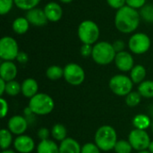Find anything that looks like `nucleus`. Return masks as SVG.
Returning a JSON list of instances; mask_svg holds the SVG:
<instances>
[{
    "mask_svg": "<svg viewBox=\"0 0 153 153\" xmlns=\"http://www.w3.org/2000/svg\"><path fill=\"white\" fill-rule=\"evenodd\" d=\"M51 134V131L46 127H41L39 131H38V137L39 138L40 141H44V140H48L49 136Z\"/></svg>",
    "mask_w": 153,
    "mask_h": 153,
    "instance_id": "37",
    "label": "nucleus"
},
{
    "mask_svg": "<svg viewBox=\"0 0 153 153\" xmlns=\"http://www.w3.org/2000/svg\"><path fill=\"white\" fill-rule=\"evenodd\" d=\"M126 5L134 9H141L146 4V0H126Z\"/></svg>",
    "mask_w": 153,
    "mask_h": 153,
    "instance_id": "35",
    "label": "nucleus"
},
{
    "mask_svg": "<svg viewBox=\"0 0 153 153\" xmlns=\"http://www.w3.org/2000/svg\"><path fill=\"white\" fill-rule=\"evenodd\" d=\"M138 153H151L149 151H147V150H145V151H141V152H139Z\"/></svg>",
    "mask_w": 153,
    "mask_h": 153,
    "instance_id": "45",
    "label": "nucleus"
},
{
    "mask_svg": "<svg viewBox=\"0 0 153 153\" xmlns=\"http://www.w3.org/2000/svg\"><path fill=\"white\" fill-rule=\"evenodd\" d=\"M141 18H143L146 22L153 23V4H147L143 6L139 12Z\"/></svg>",
    "mask_w": 153,
    "mask_h": 153,
    "instance_id": "29",
    "label": "nucleus"
},
{
    "mask_svg": "<svg viewBox=\"0 0 153 153\" xmlns=\"http://www.w3.org/2000/svg\"><path fill=\"white\" fill-rule=\"evenodd\" d=\"M152 134H153V123H152Z\"/></svg>",
    "mask_w": 153,
    "mask_h": 153,
    "instance_id": "46",
    "label": "nucleus"
},
{
    "mask_svg": "<svg viewBox=\"0 0 153 153\" xmlns=\"http://www.w3.org/2000/svg\"><path fill=\"white\" fill-rule=\"evenodd\" d=\"M141 100L142 95L139 93V91H132L127 96H126V103L131 108L138 106L141 103Z\"/></svg>",
    "mask_w": 153,
    "mask_h": 153,
    "instance_id": "30",
    "label": "nucleus"
},
{
    "mask_svg": "<svg viewBox=\"0 0 153 153\" xmlns=\"http://www.w3.org/2000/svg\"><path fill=\"white\" fill-rule=\"evenodd\" d=\"M77 34L82 44L93 45L97 43L100 31L97 23L91 20H85L79 24Z\"/></svg>",
    "mask_w": 153,
    "mask_h": 153,
    "instance_id": "5",
    "label": "nucleus"
},
{
    "mask_svg": "<svg viewBox=\"0 0 153 153\" xmlns=\"http://www.w3.org/2000/svg\"><path fill=\"white\" fill-rule=\"evenodd\" d=\"M46 75L51 81H57L64 77V68L59 65H51L47 69Z\"/></svg>",
    "mask_w": 153,
    "mask_h": 153,
    "instance_id": "26",
    "label": "nucleus"
},
{
    "mask_svg": "<svg viewBox=\"0 0 153 153\" xmlns=\"http://www.w3.org/2000/svg\"><path fill=\"white\" fill-rule=\"evenodd\" d=\"M128 141L133 149L137 152L147 150L152 142L146 130H139L135 128L130 132L128 135Z\"/></svg>",
    "mask_w": 153,
    "mask_h": 153,
    "instance_id": "10",
    "label": "nucleus"
},
{
    "mask_svg": "<svg viewBox=\"0 0 153 153\" xmlns=\"http://www.w3.org/2000/svg\"><path fill=\"white\" fill-rule=\"evenodd\" d=\"M37 153H59V146L50 139L40 141L37 146Z\"/></svg>",
    "mask_w": 153,
    "mask_h": 153,
    "instance_id": "20",
    "label": "nucleus"
},
{
    "mask_svg": "<svg viewBox=\"0 0 153 153\" xmlns=\"http://www.w3.org/2000/svg\"><path fill=\"white\" fill-rule=\"evenodd\" d=\"M17 66L13 61H4L0 65V78L6 82L13 81L17 76Z\"/></svg>",
    "mask_w": 153,
    "mask_h": 153,
    "instance_id": "15",
    "label": "nucleus"
},
{
    "mask_svg": "<svg viewBox=\"0 0 153 153\" xmlns=\"http://www.w3.org/2000/svg\"><path fill=\"white\" fill-rule=\"evenodd\" d=\"M138 91L142 97L146 99L153 98V81H143L138 86Z\"/></svg>",
    "mask_w": 153,
    "mask_h": 153,
    "instance_id": "24",
    "label": "nucleus"
},
{
    "mask_svg": "<svg viewBox=\"0 0 153 153\" xmlns=\"http://www.w3.org/2000/svg\"><path fill=\"white\" fill-rule=\"evenodd\" d=\"M115 65L118 70L122 72H129L134 66V61L133 56L127 51H122L117 53L115 57Z\"/></svg>",
    "mask_w": 153,
    "mask_h": 153,
    "instance_id": "12",
    "label": "nucleus"
},
{
    "mask_svg": "<svg viewBox=\"0 0 153 153\" xmlns=\"http://www.w3.org/2000/svg\"><path fill=\"white\" fill-rule=\"evenodd\" d=\"M51 135L52 137L58 142H62L65 139H66L67 135V130L65 126L62 124H56L53 126L51 129Z\"/></svg>",
    "mask_w": 153,
    "mask_h": 153,
    "instance_id": "23",
    "label": "nucleus"
},
{
    "mask_svg": "<svg viewBox=\"0 0 153 153\" xmlns=\"http://www.w3.org/2000/svg\"><path fill=\"white\" fill-rule=\"evenodd\" d=\"M152 120L151 117L145 114H138L133 119V126L135 129L146 130L151 126Z\"/></svg>",
    "mask_w": 153,
    "mask_h": 153,
    "instance_id": "21",
    "label": "nucleus"
},
{
    "mask_svg": "<svg viewBox=\"0 0 153 153\" xmlns=\"http://www.w3.org/2000/svg\"><path fill=\"white\" fill-rule=\"evenodd\" d=\"M28 121L27 119L20 115H16V116H13L9 121H8V129L9 131L13 134H15L17 136L23 134L26 130L28 129Z\"/></svg>",
    "mask_w": 153,
    "mask_h": 153,
    "instance_id": "11",
    "label": "nucleus"
},
{
    "mask_svg": "<svg viewBox=\"0 0 153 153\" xmlns=\"http://www.w3.org/2000/svg\"><path fill=\"white\" fill-rule=\"evenodd\" d=\"M29 27L30 22L26 19V17H18L12 23L13 30L19 35L25 34L29 30Z\"/></svg>",
    "mask_w": 153,
    "mask_h": 153,
    "instance_id": "22",
    "label": "nucleus"
},
{
    "mask_svg": "<svg viewBox=\"0 0 153 153\" xmlns=\"http://www.w3.org/2000/svg\"><path fill=\"white\" fill-rule=\"evenodd\" d=\"M5 89H6V82L0 78V95L1 96H3L5 93Z\"/></svg>",
    "mask_w": 153,
    "mask_h": 153,
    "instance_id": "41",
    "label": "nucleus"
},
{
    "mask_svg": "<svg viewBox=\"0 0 153 153\" xmlns=\"http://www.w3.org/2000/svg\"><path fill=\"white\" fill-rule=\"evenodd\" d=\"M39 84L33 78H27L22 83V93L25 98L31 99L39 92Z\"/></svg>",
    "mask_w": 153,
    "mask_h": 153,
    "instance_id": "17",
    "label": "nucleus"
},
{
    "mask_svg": "<svg viewBox=\"0 0 153 153\" xmlns=\"http://www.w3.org/2000/svg\"><path fill=\"white\" fill-rule=\"evenodd\" d=\"M14 0H0V13L1 15L7 14L13 8Z\"/></svg>",
    "mask_w": 153,
    "mask_h": 153,
    "instance_id": "32",
    "label": "nucleus"
},
{
    "mask_svg": "<svg viewBox=\"0 0 153 153\" xmlns=\"http://www.w3.org/2000/svg\"><path fill=\"white\" fill-rule=\"evenodd\" d=\"M0 103H1V118H4L8 114L9 106H8L7 101L4 98H1Z\"/></svg>",
    "mask_w": 153,
    "mask_h": 153,
    "instance_id": "38",
    "label": "nucleus"
},
{
    "mask_svg": "<svg viewBox=\"0 0 153 153\" xmlns=\"http://www.w3.org/2000/svg\"><path fill=\"white\" fill-rule=\"evenodd\" d=\"M16 60L20 63V64H26L28 61H29V56L25 53V52H23V51H20L19 52V54H18V56H17V57H16Z\"/></svg>",
    "mask_w": 153,
    "mask_h": 153,
    "instance_id": "40",
    "label": "nucleus"
},
{
    "mask_svg": "<svg viewBox=\"0 0 153 153\" xmlns=\"http://www.w3.org/2000/svg\"><path fill=\"white\" fill-rule=\"evenodd\" d=\"M28 107L34 115L46 116L53 111L55 102L50 95L47 93H38L30 99Z\"/></svg>",
    "mask_w": 153,
    "mask_h": 153,
    "instance_id": "4",
    "label": "nucleus"
},
{
    "mask_svg": "<svg viewBox=\"0 0 153 153\" xmlns=\"http://www.w3.org/2000/svg\"><path fill=\"white\" fill-rule=\"evenodd\" d=\"M108 86L114 94L117 96H127L130 92H132L134 82L127 75L117 74L111 77Z\"/></svg>",
    "mask_w": 153,
    "mask_h": 153,
    "instance_id": "6",
    "label": "nucleus"
},
{
    "mask_svg": "<svg viewBox=\"0 0 153 153\" xmlns=\"http://www.w3.org/2000/svg\"><path fill=\"white\" fill-rule=\"evenodd\" d=\"M107 3L111 8L116 10H119L126 4V0H107Z\"/></svg>",
    "mask_w": 153,
    "mask_h": 153,
    "instance_id": "36",
    "label": "nucleus"
},
{
    "mask_svg": "<svg viewBox=\"0 0 153 153\" xmlns=\"http://www.w3.org/2000/svg\"><path fill=\"white\" fill-rule=\"evenodd\" d=\"M82 146L74 138L67 137L61 142L59 145V153H81Z\"/></svg>",
    "mask_w": 153,
    "mask_h": 153,
    "instance_id": "18",
    "label": "nucleus"
},
{
    "mask_svg": "<svg viewBox=\"0 0 153 153\" xmlns=\"http://www.w3.org/2000/svg\"><path fill=\"white\" fill-rule=\"evenodd\" d=\"M95 143L103 152H109L114 150L117 143V131L111 126H100L95 134Z\"/></svg>",
    "mask_w": 153,
    "mask_h": 153,
    "instance_id": "2",
    "label": "nucleus"
},
{
    "mask_svg": "<svg viewBox=\"0 0 153 153\" xmlns=\"http://www.w3.org/2000/svg\"><path fill=\"white\" fill-rule=\"evenodd\" d=\"M25 17L28 20V22H30V24H32L37 27L44 26L48 22L44 10L37 8V7L27 11Z\"/></svg>",
    "mask_w": 153,
    "mask_h": 153,
    "instance_id": "14",
    "label": "nucleus"
},
{
    "mask_svg": "<svg viewBox=\"0 0 153 153\" xmlns=\"http://www.w3.org/2000/svg\"><path fill=\"white\" fill-rule=\"evenodd\" d=\"M43 10L48 18V21L51 22H56L60 21L63 16V9L56 2L48 3Z\"/></svg>",
    "mask_w": 153,
    "mask_h": 153,
    "instance_id": "16",
    "label": "nucleus"
},
{
    "mask_svg": "<svg viewBox=\"0 0 153 153\" xmlns=\"http://www.w3.org/2000/svg\"><path fill=\"white\" fill-rule=\"evenodd\" d=\"M1 153H16L14 151H12V150H4V151H2Z\"/></svg>",
    "mask_w": 153,
    "mask_h": 153,
    "instance_id": "43",
    "label": "nucleus"
},
{
    "mask_svg": "<svg viewBox=\"0 0 153 153\" xmlns=\"http://www.w3.org/2000/svg\"><path fill=\"white\" fill-rule=\"evenodd\" d=\"M17 41L9 36H4L0 39V57L4 61H13L19 54Z\"/></svg>",
    "mask_w": 153,
    "mask_h": 153,
    "instance_id": "8",
    "label": "nucleus"
},
{
    "mask_svg": "<svg viewBox=\"0 0 153 153\" xmlns=\"http://www.w3.org/2000/svg\"><path fill=\"white\" fill-rule=\"evenodd\" d=\"M113 45V48L115 49V51L117 53H119V52H122V51H125V48H126V44L123 40L121 39H117L116 41H114V43H112Z\"/></svg>",
    "mask_w": 153,
    "mask_h": 153,
    "instance_id": "39",
    "label": "nucleus"
},
{
    "mask_svg": "<svg viewBox=\"0 0 153 153\" xmlns=\"http://www.w3.org/2000/svg\"><path fill=\"white\" fill-rule=\"evenodd\" d=\"M60 2H62V3H64V4H68V3H71L73 0H59Z\"/></svg>",
    "mask_w": 153,
    "mask_h": 153,
    "instance_id": "44",
    "label": "nucleus"
},
{
    "mask_svg": "<svg viewBox=\"0 0 153 153\" xmlns=\"http://www.w3.org/2000/svg\"><path fill=\"white\" fill-rule=\"evenodd\" d=\"M13 147L17 152L30 153L35 149V142L30 136L22 134L14 139Z\"/></svg>",
    "mask_w": 153,
    "mask_h": 153,
    "instance_id": "13",
    "label": "nucleus"
},
{
    "mask_svg": "<svg viewBox=\"0 0 153 153\" xmlns=\"http://www.w3.org/2000/svg\"><path fill=\"white\" fill-rule=\"evenodd\" d=\"M117 52L113 45L108 41H100L93 45L91 57L93 61L100 65H107L115 61Z\"/></svg>",
    "mask_w": 153,
    "mask_h": 153,
    "instance_id": "3",
    "label": "nucleus"
},
{
    "mask_svg": "<svg viewBox=\"0 0 153 153\" xmlns=\"http://www.w3.org/2000/svg\"><path fill=\"white\" fill-rule=\"evenodd\" d=\"M141 16L137 9L125 5L117 11L115 15V26L122 33H132L139 27Z\"/></svg>",
    "mask_w": 153,
    "mask_h": 153,
    "instance_id": "1",
    "label": "nucleus"
},
{
    "mask_svg": "<svg viewBox=\"0 0 153 153\" xmlns=\"http://www.w3.org/2000/svg\"><path fill=\"white\" fill-rule=\"evenodd\" d=\"M41 0H14V4L17 8L24 11H29L36 6L40 3Z\"/></svg>",
    "mask_w": 153,
    "mask_h": 153,
    "instance_id": "27",
    "label": "nucleus"
},
{
    "mask_svg": "<svg viewBox=\"0 0 153 153\" xmlns=\"http://www.w3.org/2000/svg\"><path fill=\"white\" fill-rule=\"evenodd\" d=\"M147 72L143 65H136L133 67V69L130 71V78L135 84H140L143 81H145Z\"/></svg>",
    "mask_w": 153,
    "mask_h": 153,
    "instance_id": "19",
    "label": "nucleus"
},
{
    "mask_svg": "<svg viewBox=\"0 0 153 153\" xmlns=\"http://www.w3.org/2000/svg\"><path fill=\"white\" fill-rule=\"evenodd\" d=\"M152 41L150 37L142 32H137L132 35L128 41V47L131 52L136 55H143L151 48Z\"/></svg>",
    "mask_w": 153,
    "mask_h": 153,
    "instance_id": "7",
    "label": "nucleus"
},
{
    "mask_svg": "<svg viewBox=\"0 0 153 153\" xmlns=\"http://www.w3.org/2000/svg\"><path fill=\"white\" fill-rule=\"evenodd\" d=\"M64 78L67 83L73 86H78L84 82L85 72L78 64L69 63L64 68Z\"/></svg>",
    "mask_w": 153,
    "mask_h": 153,
    "instance_id": "9",
    "label": "nucleus"
},
{
    "mask_svg": "<svg viewBox=\"0 0 153 153\" xmlns=\"http://www.w3.org/2000/svg\"><path fill=\"white\" fill-rule=\"evenodd\" d=\"M148 151L151 153H153V141L151 142V143L149 145V148H148Z\"/></svg>",
    "mask_w": 153,
    "mask_h": 153,
    "instance_id": "42",
    "label": "nucleus"
},
{
    "mask_svg": "<svg viewBox=\"0 0 153 153\" xmlns=\"http://www.w3.org/2000/svg\"><path fill=\"white\" fill-rule=\"evenodd\" d=\"M20 92H22V84H20L17 81L13 80V81H10L6 82L5 93L8 96L15 97Z\"/></svg>",
    "mask_w": 153,
    "mask_h": 153,
    "instance_id": "28",
    "label": "nucleus"
},
{
    "mask_svg": "<svg viewBox=\"0 0 153 153\" xmlns=\"http://www.w3.org/2000/svg\"><path fill=\"white\" fill-rule=\"evenodd\" d=\"M100 149L97 146L96 143H87L82 146V152L81 153H100Z\"/></svg>",
    "mask_w": 153,
    "mask_h": 153,
    "instance_id": "33",
    "label": "nucleus"
},
{
    "mask_svg": "<svg viewBox=\"0 0 153 153\" xmlns=\"http://www.w3.org/2000/svg\"><path fill=\"white\" fill-rule=\"evenodd\" d=\"M0 144L2 151L8 150L11 144L13 143V134L9 131V129L3 128L0 131Z\"/></svg>",
    "mask_w": 153,
    "mask_h": 153,
    "instance_id": "25",
    "label": "nucleus"
},
{
    "mask_svg": "<svg viewBox=\"0 0 153 153\" xmlns=\"http://www.w3.org/2000/svg\"><path fill=\"white\" fill-rule=\"evenodd\" d=\"M114 150H115L116 153H131L134 149H133L132 145L130 144L129 141L119 140V141H117Z\"/></svg>",
    "mask_w": 153,
    "mask_h": 153,
    "instance_id": "31",
    "label": "nucleus"
},
{
    "mask_svg": "<svg viewBox=\"0 0 153 153\" xmlns=\"http://www.w3.org/2000/svg\"><path fill=\"white\" fill-rule=\"evenodd\" d=\"M92 51H93V46L90 45V44H82L80 49L81 55L83 57H89L91 56L92 55Z\"/></svg>",
    "mask_w": 153,
    "mask_h": 153,
    "instance_id": "34",
    "label": "nucleus"
}]
</instances>
